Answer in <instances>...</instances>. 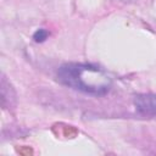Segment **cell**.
Returning a JSON list of instances; mask_svg holds the SVG:
<instances>
[{"label":"cell","instance_id":"2","mask_svg":"<svg viewBox=\"0 0 156 156\" xmlns=\"http://www.w3.org/2000/svg\"><path fill=\"white\" fill-rule=\"evenodd\" d=\"M134 105L136 110L144 115H156V95L143 94L134 99Z\"/></svg>","mask_w":156,"mask_h":156},{"label":"cell","instance_id":"1","mask_svg":"<svg viewBox=\"0 0 156 156\" xmlns=\"http://www.w3.org/2000/svg\"><path fill=\"white\" fill-rule=\"evenodd\" d=\"M57 78L68 88L95 96L105 95L112 85L106 72L90 63H65L58 68Z\"/></svg>","mask_w":156,"mask_h":156},{"label":"cell","instance_id":"3","mask_svg":"<svg viewBox=\"0 0 156 156\" xmlns=\"http://www.w3.org/2000/svg\"><path fill=\"white\" fill-rule=\"evenodd\" d=\"M48 35H49L48 30H45V29H38V30L34 33L33 39H34L37 43H41V41H44V40L48 38Z\"/></svg>","mask_w":156,"mask_h":156}]
</instances>
